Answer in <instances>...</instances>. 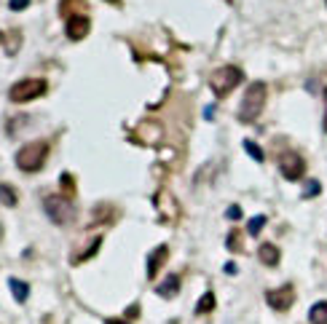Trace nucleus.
I'll list each match as a JSON object with an SVG mask.
<instances>
[{"instance_id": "nucleus-13", "label": "nucleus", "mask_w": 327, "mask_h": 324, "mask_svg": "<svg viewBox=\"0 0 327 324\" xmlns=\"http://www.w3.org/2000/svg\"><path fill=\"white\" fill-rule=\"evenodd\" d=\"M308 321H311V324H327V300H319V303L311 305Z\"/></svg>"}, {"instance_id": "nucleus-10", "label": "nucleus", "mask_w": 327, "mask_h": 324, "mask_svg": "<svg viewBox=\"0 0 327 324\" xmlns=\"http://www.w3.org/2000/svg\"><path fill=\"white\" fill-rule=\"evenodd\" d=\"M155 292H158L161 297H175L177 292H180V276H177V273H169L167 279L158 284V289H155Z\"/></svg>"}, {"instance_id": "nucleus-11", "label": "nucleus", "mask_w": 327, "mask_h": 324, "mask_svg": "<svg viewBox=\"0 0 327 324\" xmlns=\"http://www.w3.org/2000/svg\"><path fill=\"white\" fill-rule=\"evenodd\" d=\"M59 14L62 17H78V14H86V3L83 0H62L59 3Z\"/></svg>"}, {"instance_id": "nucleus-15", "label": "nucleus", "mask_w": 327, "mask_h": 324, "mask_svg": "<svg viewBox=\"0 0 327 324\" xmlns=\"http://www.w3.org/2000/svg\"><path fill=\"white\" fill-rule=\"evenodd\" d=\"M17 201H19L17 190H14L11 185L0 182V204H3V206H17Z\"/></svg>"}, {"instance_id": "nucleus-20", "label": "nucleus", "mask_w": 327, "mask_h": 324, "mask_svg": "<svg viewBox=\"0 0 327 324\" xmlns=\"http://www.w3.org/2000/svg\"><path fill=\"white\" fill-rule=\"evenodd\" d=\"M228 246L233 252H239L241 249V244H239V230H231V236H228Z\"/></svg>"}, {"instance_id": "nucleus-7", "label": "nucleus", "mask_w": 327, "mask_h": 324, "mask_svg": "<svg viewBox=\"0 0 327 324\" xmlns=\"http://www.w3.org/2000/svg\"><path fill=\"white\" fill-rule=\"evenodd\" d=\"M266 300H268L271 308H276V311H287V308L295 303V289H292V284H284V287L268 289V292H266Z\"/></svg>"}, {"instance_id": "nucleus-2", "label": "nucleus", "mask_w": 327, "mask_h": 324, "mask_svg": "<svg viewBox=\"0 0 327 324\" xmlns=\"http://www.w3.org/2000/svg\"><path fill=\"white\" fill-rule=\"evenodd\" d=\"M46 158H49V142L46 140H38V142H27L22 145L19 153H17V166L22 172L33 174V172H41Z\"/></svg>"}, {"instance_id": "nucleus-5", "label": "nucleus", "mask_w": 327, "mask_h": 324, "mask_svg": "<svg viewBox=\"0 0 327 324\" xmlns=\"http://www.w3.org/2000/svg\"><path fill=\"white\" fill-rule=\"evenodd\" d=\"M43 209L49 214V220L57 222V225H67V222L75 220V206L67 196H46Z\"/></svg>"}, {"instance_id": "nucleus-23", "label": "nucleus", "mask_w": 327, "mask_h": 324, "mask_svg": "<svg viewBox=\"0 0 327 324\" xmlns=\"http://www.w3.org/2000/svg\"><path fill=\"white\" fill-rule=\"evenodd\" d=\"M62 185H65L67 193H73V180H70V174H62Z\"/></svg>"}, {"instance_id": "nucleus-3", "label": "nucleus", "mask_w": 327, "mask_h": 324, "mask_svg": "<svg viewBox=\"0 0 327 324\" xmlns=\"http://www.w3.org/2000/svg\"><path fill=\"white\" fill-rule=\"evenodd\" d=\"M241 81H244V73H241L239 67H233V65H225V67H220V70L212 73V78H209V89H212L215 97H228Z\"/></svg>"}, {"instance_id": "nucleus-14", "label": "nucleus", "mask_w": 327, "mask_h": 324, "mask_svg": "<svg viewBox=\"0 0 327 324\" xmlns=\"http://www.w3.org/2000/svg\"><path fill=\"white\" fill-rule=\"evenodd\" d=\"M9 287H11V292H14V297H17V303H25V300L30 297V287H27L22 279H11Z\"/></svg>"}, {"instance_id": "nucleus-26", "label": "nucleus", "mask_w": 327, "mask_h": 324, "mask_svg": "<svg viewBox=\"0 0 327 324\" xmlns=\"http://www.w3.org/2000/svg\"><path fill=\"white\" fill-rule=\"evenodd\" d=\"M105 324H129V321H123V319H107Z\"/></svg>"}, {"instance_id": "nucleus-22", "label": "nucleus", "mask_w": 327, "mask_h": 324, "mask_svg": "<svg viewBox=\"0 0 327 324\" xmlns=\"http://www.w3.org/2000/svg\"><path fill=\"white\" fill-rule=\"evenodd\" d=\"M225 214H228L231 220H241V206L233 204V206H228V212H225Z\"/></svg>"}, {"instance_id": "nucleus-27", "label": "nucleus", "mask_w": 327, "mask_h": 324, "mask_svg": "<svg viewBox=\"0 0 327 324\" xmlns=\"http://www.w3.org/2000/svg\"><path fill=\"white\" fill-rule=\"evenodd\" d=\"M324 3H327V0H324Z\"/></svg>"}, {"instance_id": "nucleus-24", "label": "nucleus", "mask_w": 327, "mask_h": 324, "mask_svg": "<svg viewBox=\"0 0 327 324\" xmlns=\"http://www.w3.org/2000/svg\"><path fill=\"white\" fill-rule=\"evenodd\" d=\"M225 273H231V276L236 273V263H225Z\"/></svg>"}, {"instance_id": "nucleus-17", "label": "nucleus", "mask_w": 327, "mask_h": 324, "mask_svg": "<svg viewBox=\"0 0 327 324\" xmlns=\"http://www.w3.org/2000/svg\"><path fill=\"white\" fill-rule=\"evenodd\" d=\"M212 308H215V295H212V292H204L201 300L196 303V313H209Z\"/></svg>"}, {"instance_id": "nucleus-4", "label": "nucleus", "mask_w": 327, "mask_h": 324, "mask_svg": "<svg viewBox=\"0 0 327 324\" xmlns=\"http://www.w3.org/2000/svg\"><path fill=\"white\" fill-rule=\"evenodd\" d=\"M46 89H49V86H46L43 78H22V81H17L9 89V99H11V102H17V105H25V102H33V99L43 97Z\"/></svg>"}, {"instance_id": "nucleus-12", "label": "nucleus", "mask_w": 327, "mask_h": 324, "mask_svg": "<svg viewBox=\"0 0 327 324\" xmlns=\"http://www.w3.org/2000/svg\"><path fill=\"white\" fill-rule=\"evenodd\" d=\"M258 257H260L263 265H276V263H279V249H276L274 244H260Z\"/></svg>"}, {"instance_id": "nucleus-8", "label": "nucleus", "mask_w": 327, "mask_h": 324, "mask_svg": "<svg viewBox=\"0 0 327 324\" xmlns=\"http://www.w3.org/2000/svg\"><path fill=\"white\" fill-rule=\"evenodd\" d=\"M89 30H91V22L86 14H78V17H70L67 19V25H65V33L70 41H83V38L89 35Z\"/></svg>"}, {"instance_id": "nucleus-19", "label": "nucleus", "mask_w": 327, "mask_h": 324, "mask_svg": "<svg viewBox=\"0 0 327 324\" xmlns=\"http://www.w3.org/2000/svg\"><path fill=\"white\" fill-rule=\"evenodd\" d=\"M319 193H322V185H319L316 180H308V182H306V190H303V198L319 196Z\"/></svg>"}, {"instance_id": "nucleus-6", "label": "nucleus", "mask_w": 327, "mask_h": 324, "mask_svg": "<svg viewBox=\"0 0 327 324\" xmlns=\"http://www.w3.org/2000/svg\"><path fill=\"white\" fill-rule=\"evenodd\" d=\"M279 172H282L284 180H300L303 174H306V161H303L298 153H292V150H284L282 153V158H279Z\"/></svg>"}, {"instance_id": "nucleus-16", "label": "nucleus", "mask_w": 327, "mask_h": 324, "mask_svg": "<svg viewBox=\"0 0 327 324\" xmlns=\"http://www.w3.org/2000/svg\"><path fill=\"white\" fill-rule=\"evenodd\" d=\"M244 150H247V156H250L252 161H258V164H263V161H266V153L260 150V145H258V142L247 140V142H244Z\"/></svg>"}, {"instance_id": "nucleus-18", "label": "nucleus", "mask_w": 327, "mask_h": 324, "mask_svg": "<svg viewBox=\"0 0 327 324\" xmlns=\"http://www.w3.org/2000/svg\"><path fill=\"white\" fill-rule=\"evenodd\" d=\"M263 225H266V214H255V217L250 220V225H247V233H250V236H258L260 230H263Z\"/></svg>"}, {"instance_id": "nucleus-1", "label": "nucleus", "mask_w": 327, "mask_h": 324, "mask_svg": "<svg viewBox=\"0 0 327 324\" xmlns=\"http://www.w3.org/2000/svg\"><path fill=\"white\" fill-rule=\"evenodd\" d=\"M266 102H268V83L266 81L250 83V89L244 91V99H241V105H239V121L241 123L258 121V115L263 113Z\"/></svg>"}, {"instance_id": "nucleus-9", "label": "nucleus", "mask_w": 327, "mask_h": 324, "mask_svg": "<svg viewBox=\"0 0 327 324\" xmlns=\"http://www.w3.org/2000/svg\"><path fill=\"white\" fill-rule=\"evenodd\" d=\"M167 257H169V246L167 244L155 246V249L147 254V279H155V276H158V268L167 263Z\"/></svg>"}, {"instance_id": "nucleus-21", "label": "nucleus", "mask_w": 327, "mask_h": 324, "mask_svg": "<svg viewBox=\"0 0 327 324\" xmlns=\"http://www.w3.org/2000/svg\"><path fill=\"white\" fill-rule=\"evenodd\" d=\"M9 6H11V11H25L30 6V0H9Z\"/></svg>"}, {"instance_id": "nucleus-25", "label": "nucleus", "mask_w": 327, "mask_h": 324, "mask_svg": "<svg viewBox=\"0 0 327 324\" xmlns=\"http://www.w3.org/2000/svg\"><path fill=\"white\" fill-rule=\"evenodd\" d=\"M322 126H324V132H327V89H324V121H322Z\"/></svg>"}]
</instances>
